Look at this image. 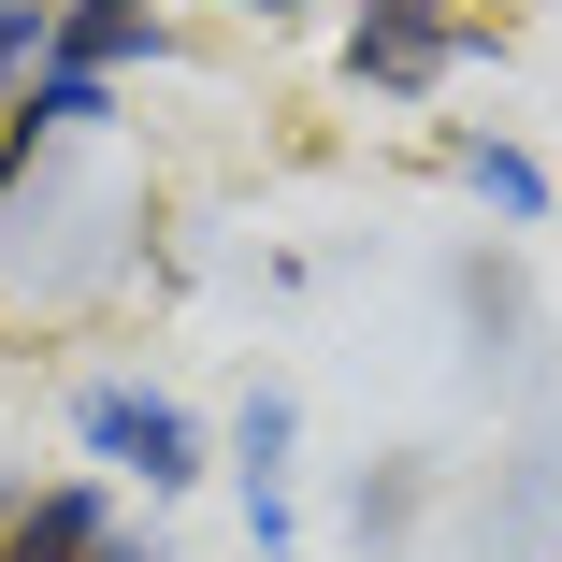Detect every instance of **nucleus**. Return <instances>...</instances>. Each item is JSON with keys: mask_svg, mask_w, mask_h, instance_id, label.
Listing matches in <instances>:
<instances>
[{"mask_svg": "<svg viewBox=\"0 0 562 562\" xmlns=\"http://www.w3.org/2000/svg\"><path fill=\"white\" fill-rule=\"evenodd\" d=\"M131 58H159V15H145V0H58L44 72H101V87H116Z\"/></svg>", "mask_w": 562, "mask_h": 562, "instance_id": "nucleus-3", "label": "nucleus"}, {"mask_svg": "<svg viewBox=\"0 0 562 562\" xmlns=\"http://www.w3.org/2000/svg\"><path fill=\"white\" fill-rule=\"evenodd\" d=\"M72 432H87V462H116V476H145V491H188V476H202V432H188V404H159V390H87Z\"/></svg>", "mask_w": 562, "mask_h": 562, "instance_id": "nucleus-1", "label": "nucleus"}, {"mask_svg": "<svg viewBox=\"0 0 562 562\" xmlns=\"http://www.w3.org/2000/svg\"><path fill=\"white\" fill-rule=\"evenodd\" d=\"M101 491H30L15 519H0V562H101Z\"/></svg>", "mask_w": 562, "mask_h": 562, "instance_id": "nucleus-4", "label": "nucleus"}, {"mask_svg": "<svg viewBox=\"0 0 562 562\" xmlns=\"http://www.w3.org/2000/svg\"><path fill=\"white\" fill-rule=\"evenodd\" d=\"M447 44H462V30H447L432 0H361L347 72H361V87H432V72H447Z\"/></svg>", "mask_w": 562, "mask_h": 562, "instance_id": "nucleus-2", "label": "nucleus"}, {"mask_svg": "<svg viewBox=\"0 0 562 562\" xmlns=\"http://www.w3.org/2000/svg\"><path fill=\"white\" fill-rule=\"evenodd\" d=\"M44 44H58V0H0V87H30Z\"/></svg>", "mask_w": 562, "mask_h": 562, "instance_id": "nucleus-5", "label": "nucleus"}, {"mask_svg": "<svg viewBox=\"0 0 562 562\" xmlns=\"http://www.w3.org/2000/svg\"><path fill=\"white\" fill-rule=\"evenodd\" d=\"M246 15H303V0H246Z\"/></svg>", "mask_w": 562, "mask_h": 562, "instance_id": "nucleus-8", "label": "nucleus"}, {"mask_svg": "<svg viewBox=\"0 0 562 562\" xmlns=\"http://www.w3.org/2000/svg\"><path fill=\"white\" fill-rule=\"evenodd\" d=\"M462 173H476L491 202H519V216H533V202H562V188H548V173H533L519 145H462Z\"/></svg>", "mask_w": 562, "mask_h": 562, "instance_id": "nucleus-6", "label": "nucleus"}, {"mask_svg": "<svg viewBox=\"0 0 562 562\" xmlns=\"http://www.w3.org/2000/svg\"><path fill=\"white\" fill-rule=\"evenodd\" d=\"M101 562H159V548H145V533H101Z\"/></svg>", "mask_w": 562, "mask_h": 562, "instance_id": "nucleus-7", "label": "nucleus"}]
</instances>
